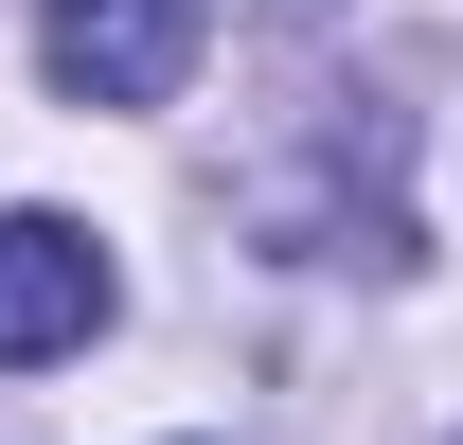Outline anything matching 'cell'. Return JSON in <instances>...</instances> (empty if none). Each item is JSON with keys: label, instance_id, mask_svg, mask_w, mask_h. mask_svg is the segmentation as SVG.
<instances>
[{"label": "cell", "instance_id": "obj_1", "mask_svg": "<svg viewBox=\"0 0 463 445\" xmlns=\"http://www.w3.org/2000/svg\"><path fill=\"white\" fill-rule=\"evenodd\" d=\"M125 321V268L90 214H0V374H36V356H90Z\"/></svg>", "mask_w": 463, "mask_h": 445}, {"label": "cell", "instance_id": "obj_3", "mask_svg": "<svg viewBox=\"0 0 463 445\" xmlns=\"http://www.w3.org/2000/svg\"><path fill=\"white\" fill-rule=\"evenodd\" d=\"M268 18H321V0H268Z\"/></svg>", "mask_w": 463, "mask_h": 445}, {"label": "cell", "instance_id": "obj_2", "mask_svg": "<svg viewBox=\"0 0 463 445\" xmlns=\"http://www.w3.org/2000/svg\"><path fill=\"white\" fill-rule=\"evenodd\" d=\"M36 71H54L71 108H178L196 0H36Z\"/></svg>", "mask_w": 463, "mask_h": 445}]
</instances>
